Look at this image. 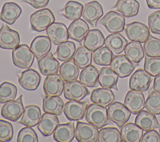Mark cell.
Returning <instances> with one entry per match:
<instances>
[{
    "mask_svg": "<svg viewBox=\"0 0 160 142\" xmlns=\"http://www.w3.org/2000/svg\"><path fill=\"white\" fill-rule=\"evenodd\" d=\"M34 56L30 48L26 44H19L12 52L14 64L22 69H28L32 66Z\"/></svg>",
    "mask_w": 160,
    "mask_h": 142,
    "instance_id": "obj_2",
    "label": "cell"
},
{
    "mask_svg": "<svg viewBox=\"0 0 160 142\" xmlns=\"http://www.w3.org/2000/svg\"><path fill=\"white\" fill-rule=\"evenodd\" d=\"M51 48V41L48 36H36L31 42L30 49L37 60L49 53Z\"/></svg>",
    "mask_w": 160,
    "mask_h": 142,
    "instance_id": "obj_20",
    "label": "cell"
},
{
    "mask_svg": "<svg viewBox=\"0 0 160 142\" xmlns=\"http://www.w3.org/2000/svg\"><path fill=\"white\" fill-rule=\"evenodd\" d=\"M85 119L98 129L111 123L108 116V109L96 103L90 104L88 106Z\"/></svg>",
    "mask_w": 160,
    "mask_h": 142,
    "instance_id": "obj_1",
    "label": "cell"
},
{
    "mask_svg": "<svg viewBox=\"0 0 160 142\" xmlns=\"http://www.w3.org/2000/svg\"><path fill=\"white\" fill-rule=\"evenodd\" d=\"M138 65L131 62L124 54L114 56L110 64L111 68L121 78L129 76Z\"/></svg>",
    "mask_w": 160,
    "mask_h": 142,
    "instance_id": "obj_10",
    "label": "cell"
},
{
    "mask_svg": "<svg viewBox=\"0 0 160 142\" xmlns=\"http://www.w3.org/2000/svg\"><path fill=\"white\" fill-rule=\"evenodd\" d=\"M92 51L84 46H79L76 50L72 60L79 69H84L92 62Z\"/></svg>",
    "mask_w": 160,
    "mask_h": 142,
    "instance_id": "obj_39",
    "label": "cell"
},
{
    "mask_svg": "<svg viewBox=\"0 0 160 142\" xmlns=\"http://www.w3.org/2000/svg\"><path fill=\"white\" fill-rule=\"evenodd\" d=\"M18 142H37L38 138L35 131L31 127L26 126L22 128L19 132Z\"/></svg>",
    "mask_w": 160,
    "mask_h": 142,
    "instance_id": "obj_46",
    "label": "cell"
},
{
    "mask_svg": "<svg viewBox=\"0 0 160 142\" xmlns=\"http://www.w3.org/2000/svg\"><path fill=\"white\" fill-rule=\"evenodd\" d=\"M141 142H160V134L154 129L146 131L142 134Z\"/></svg>",
    "mask_w": 160,
    "mask_h": 142,
    "instance_id": "obj_49",
    "label": "cell"
},
{
    "mask_svg": "<svg viewBox=\"0 0 160 142\" xmlns=\"http://www.w3.org/2000/svg\"><path fill=\"white\" fill-rule=\"evenodd\" d=\"M98 141L99 142H121V133L119 130L113 127L104 128L99 131Z\"/></svg>",
    "mask_w": 160,
    "mask_h": 142,
    "instance_id": "obj_42",
    "label": "cell"
},
{
    "mask_svg": "<svg viewBox=\"0 0 160 142\" xmlns=\"http://www.w3.org/2000/svg\"><path fill=\"white\" fill-rule=\"evenodd\" d=\"M64 102L59 96H47L42 99V110L45 113L60 115L64 109Z\"/></svg>",
    "mask_w": 160,
    "mask_h": 142,
    "instance_id": "obj_33",
    "label": "cell"
},
{
    "mask_svg": "<svg viewBox=\"0 0 160 142\" xmlns=\"http://www.w3.org/2000/svg\"><path fill=\"white\" fill-rule=\"evenodd\" d=\"M144 69L151 76L160 74V57L145 56Z\"/></svg>",
    "mask_w": 160,
    "mask_h": 142,
    "instance_id": "obj_45",
    "label": "cell"
},
{
    "mask_svg": "<svg viewBox=\"0 0 160 142\" xmlns=\"http://www.w3.org/2000/svg\"><path fill=\"white\" fill-rule=\"evenodd\" d=\"M41 77L39 73L34 69H28L21 73L19 77L20 86L26 90L34 91L39 86Z\"/></svg>",
    "mask_w": 160,
    "mask_h": 142,
    "instance_id": "obj_17",
    "label": "cell"
},
{
    "mask_svg": "<svg viewBox=\"0 0 160 142\" xmlns=\"http://www.w3.org/2000/svg\"><path fill=\"white\" fill-rule=\"evenodd\" d=\"M118 75L109 67H103L99 72L98 82L99 85L105 88L114 89L118 90L117 83Z\"/></svg>",
    "mask_w": 160,
    "mask_h": 142,
    "instance_id": "obj_27",
    "label": "cell"
},
{
    "mask_svg": "<svg viewBox=\"0 0 160 142\" xmlns=\"http://www.w3.org/2000/svg\"><path fill=\"white\" fill-rule=\"evenodd\" d=\"M75 136V128L72 121L60 124L53 133V138L58 142H70Z\"/></svg>",
    "mask_w": 160,
    "mask_h": 142,
    "instance_id": "obj_28",
    "label": "cell"
},
{
    "mask_svg": "<svg viewBox=\"0 0 160 142\" xmlns=\"http://www.w3.org/2000/svg\"><path fill=\"white\" fill-rule=\"evenodd\" d=\"M59 124V121L57 115L45 113L38 124V128L44 136H49L54 133Z\"/></svg>",
    "mask_w": 160,
    "mask_h": 142,
    "instance_id": "obj_24",
    "label": "cell"
},
{
    "mask_svg": "<svg viewBox=\"0 0 160 142\" xmlns=\"http://www.w3.org/2000/svg\"><path fill=\"white\" fill-rule=\"evenodd\" d=\"M17 87L9 82H4L0 84V103H5L14 100L17 95Z\"/></svg>",
    "mask_w": 160,
    "mask_h": 142,
    "instance_id": "obj_43",
    "label": "cell"
},
{
    "mask_svg": "<svg viewBox=\"0 0 160 142\" xmlns=\"http://www.w3.org/2000/svg\"><path fill=\"white\" fill-rule=\"evenodd\" d=\"M124 104L132 114H136L145 106L144 96L141 91H129L125 96Z\"/></svg>",
    "mask_w": 160,
    "mask_h": 142,
    "instance_id": "obj_15",
    "label": "cell"
},
{
    "mask_svg": "<svg viewBox=\"0 0 160 142\" xmlns=\"http://www.w3.org/2000/svg\"><path fill=\"white\" fill-rule=\"evenodd\" d=\"M114 57V54L108 47L102 46L94 51L92 59L96 64L108 66L110 65Z\"/></svg>",
    "mask_w": 160,
    "mask_h": 142,
    "instance_id": "obj_40",
    "label": "cell"
},
{
    "mask_svg": "<svg viewBox=\"0 0 160 142\" xmlns=\"http://www.w3.org/2000/svg\"><path fill=\"white\" fill-rule=\"evenodd\" d=\"M63 92L66 99L76 101H81L89 94L86 86L77 80L64 83Z\"/></svg>",
    "mask_w": 160,
    "mask_h": 142,
    "instance_id": "obj_9",
    "label": "cell"
},
{
    "mask_svg": "<svg viewBox=\"0 0 160 142\" xmlns=\"http://www.w3.org/2000/svg\"><path fill=\"white\" fill-rule=\"evenodd\" d=\"M99 131L92 124L78 121L75 128V137L79 142H96Z\"/></svg>",
    "mask_w": 160,
    "mask_h": 142,
    "instance_id": "obj_6",
    "label": "cell"
},
{
    "mask_svg": "<svg viewBox=\"0 0 160 142\" xmlns=\"http://www.w3.org/2000/svg\"><path fill=\"white\" fill-rule=\"evenodd\" d=\"M59 74L66 82L75 81L79 74V68L73 60L64 61L59 67Z\"/></svg>",
    "mask_w": 160,
    "mask_h": 142,
    "instance_id": "obj_36",
    "label": "cell"
},
{
    "mask_svg": "<svg viewBox=\"0 0 160 142\" xmlns=\"http://www.w3.org/2000/svg\"><path fill=\"white\" fill-rule=\"evenodd\" d=\"M54 21V16L48 8L38 10L32 13L30 17L31 28L38 32L47 29Z\"/></svg>",
    "mask_w": 160,
    "mask_h": 142,
    "instance_id": "obj_3",
    "label": "cell"
},
{
    "mask_svg": "<svg viewBox=\"0 0 160 142\" xmlns=\"http://www.w3.org/2000/svg\"><path fill=\"white\" fill-rule=\"evenodd\" d=\"M152 88L155 91L160 93V74L155 76L154 84Z\"/></svg>",
    "mask_w": 160,
    "mask_h": 142,
    "instance_id": "obj_52",
    "label": "cell"
},
{
    "mask_svg": "<svg viewBox=\"0 0 160 142\" xmlns=\"http://www.w3.org/2000/svg\"><path fill=\"white\" fill-rule=\"evenodd\" d=\"M88 104L86 102L70 100L64 106V113L69 120L78 121L82 119L86 114Z\"/></svg>",
    "mask_w": 160,
    "mask_h": 142,
    "instance_id": "obj_13",
    "label": "cell"
},
{
    "mask_svg": "<svg viewBox=\"0 0 160 142\" xmlns=\"http://www.w3.org/2000/svg\"><path fill=\"white\" fill-rule=\"evenodd\" d=\"M103 15L102 6L96 1L86 3L82 10V18L93 27L96 26L97 22Z\"/></svg>",
    "mask_w": 160,
    "mask_h": 142,
    "instance_id": "obj_16",
    "label": "cell"
},
{
    "mask_svg": "<svg viewBox=\"0 0 160 142\" xmlns=\"http://www.w3.org/2000/svg\"><path fill=\"white\" fill-rule=\"evenodd\" d=\"M146 110L154 114H160V93L150 88L145 102Z\"/></svg>",
    "mask_w": 160,
    "mask_h": 142,
    "instance_id": "obj_41",
    "label": "cell"
},
{
    "mask_svg": "<svg viewBox=\"0 0 160 142\" xmlns=\"http://www.w3.org/2000/svg\"><path fill=\"white\" fill-rule=\"evenodd\" d=\"M41 118V109L36 105H28L24 107L22 116L18 123L26 126L32 127L38 124Z\"/></svg>",
    "mask_w": 160,
    "mask_h": 142,
    "instance_id": "obj_25",
    "label": "cell"
},
{
    "mask_svg": "<svg viewBox=\"0 0 160 142\" xmlns=\"http://www.w3.org/2000/svg\"><path fill=\"white\" fill-rule=\"evenodd\" d=\"M125 32L128 38L132 41L144 43L149 36V29L144 24L134 21L126 24Z\"/></svg>",
    "mask_w": 160,
    "mask_h": 142,
    "instance_id": "obj_8",
    "label": "cell"
},
{
    "mask_svg": "<svg viewBox=\"0 0 160 142\" xmlns=\"http://www.w3.org/2000/svg\"><path fill=\"white\" fill-rule=\"evenodd\" d=\"M115 96L112 91L109 88H97L94 89L91 95V101L100 106H109L114 100Z\"/></svg>",
    "mask_w": 160,
    "mask_h": 142,
    "instance_id": "obj_29",
    "label": "cell"
},
{
    "mask_svg": "<svg viewBox=\"0 0 160 142\" xmlns=\"http://www.w3.org/2000/svg\"><path fill=\"white\" fill-rule=\"evenodd\" d=\"M135 124L145 131L160 127L155 114L145 110H141L138 113L135 118Z\"/></svg>",
    "mask_w": 160,
    "mask_h": 142,
    "instance_id": "obj_23",
    "label": "cell"
},
{
    "mask_svg": "<svg viewBox=\"0 0 160 142\" xmlns=\"http://www.w3.org/2000/svg\"><path fill=\"white\" fill-rule=\"evenodd\" d=\"M143 49L148 56L160 57V39L149 34L144 42Z\"/></svg>",
    "mask_w": 160,
    "mask_h": 142,
    "instance_id": "obj_44",
    "label": "cell"
},
{
    "mask_svg": "<svg viewBox=\"0 0 160 142\" xmlns=\"http://www.w3.org/2000/svg\"><path fill=\"white\" fill-rule=\"evenodd\" d=\"M48 36L55 45L67 41L69 38L66 25L62 23H53L46 29Z\"/></svg>",
    "mask_w": 160,
    "mask_h": 142,
    "instance_id": "obj_18",
    "label": "cell"
},
{
    "mask_svg": "<svg viewBox=\"0 0 160 142\" xmlns=\"http://www.w3.org/2000/svg\"><path fill=\"white\" fill-rule=\"evenodd\" d=\"M99 71L93 65H89L82 69L79 74V81L89 88L98 87Z\"/></svg>",
    "mask_w": 160,
    "mask_h": 142,
    "instance_id": "obj_32",
    "label": "cell"
},
{
    "mask_svg": "<svg viewBox=\"0 0 160 142\" xmlns=\"http://www.w3.org/2000/svg\"><path fill=\"white\" fill-rule=\"evenodd\" d=\"M104 37L99 29H94L89 30L83 39V46L94 52L96 50L102 47L104 44Z\"/></svg>",
    "mask_w": 160,
    "mask_h": 142,
    "instance_id": "obj_26",
    "label": "cell"
},
{
    "mask_svg": "<svg viewBox=\"0 0 160 142\" xmlns=\"http://www.w3.org/2000/svg\"><path fill=\"white\" fill-rule=\"evenodd\" d=\"M142 134V129L132 123L124 124L121 129V138L124 142H139Z\"/></svg>",
    "mask_w": 160,
    "mask_h": 142,
    "instance_id": "obj_30",
    "label": "cell"
},
{
    "mask_svg": "<svg viewBox=\"0 0 160 142\" xmlns=\"http://www.w3.org/2000/svg\"><path fill=\"white\" fill-rule=\"evenodd\" d=\"M98 23L103 25L109 33H119L124 29L125 18L121 13L111 11L99 20Z\"/></svg>",
    "mask_w": 160,
    "mask_h": 142,
    "instance_id": "obj_5",
    "label": "cell"
},
{
    "mask_svg": "<svg viewBox=\"0 0 160 142\" xmlns=\"http://www.w3.org/2000/svg\"><path fill=\"white\" fill-rule=\"evenodd\" d=\"M38 66L41 73L45 76L57 74L60 67L59 63L51 52L39 59Z\"/></svg>",
    "mask_w": 160,
    "mask_h": 142,
    "instance_id": "obj_19",
    "label": "cell"
},
{
    "mask_svg": "<svg viewBox=\"0 0 160 142\" xmlns=\"http://www.w3.org/2000/svg\"><path fill=\"white\" fill-rule=\"evenodd\" d=\"M89 29L87 23L82 19L79 18L72 21L68 28L69 38L81 44L84 38L89 31Z\"/></svg>",
    "mask_w": 160,
    "mask_h": 142,
    "instance_id": "obj_21",
    "label": "cell"
},
{
    "mask_svg": "<svg viewBox=\"0 0 160 142\" xmlns=\"http://www.w3.org/2000/svg\"><path fill=\"white\" fill-rule=\"evenodd\" d=\"M83 6L79 2L69 1L65 4L64 8L59 11V13L70 21L78 19L82 16Z\"/></svg>",
    "mask_w": 160,
    "mask_h": 142,
    "instance_id": "obj_37",
    "label": "cell"
},
{
    "mask_svg": "<svg viewBox=\"0 0 160 142\" xmlns=\"http://www.w3.org/2000/svg\"><path fill=\"white\" fill-rule=\"evenodd\" d=\"M76 52L75 44L70 41L62 42L58 45L54 56L61 61L70 60Z\"/></svg>",
    "mask_w": 160,
    "mask_h": 142,
    "instance_id": "obj_38",
    "label": "cell"
},
{
    "mask_svg": "<svg viewBox=\"0 0 160 142\" xmlns=\"http://www.w3.org/2000/svg\"><path fill=\"white\" fill-rule=\"evenodd\" d=\"M125 55L132 63L138 64L143 59L144 53L141 44L139 42L132 41L126 45L124 49Z\"/></svg>",
    "mask_w": 160,
    "mask_h": 142,
    "instance_id": "obj_35",
    "label": "cell"
},
{
    "mask_svg": "<svg viewBox=\"0 0 160 142\" xmlns=\"http://www.w3.org/2000/svg\"><path fill=\"white\" fill-rule=\"evenodd\" d=\"M159 134H160V127H159Z\"/></svg>",
    "mask_w": 160,
    "mask_h": 142,
    "instance_id": "obj_53",
    "label": "cell"
},
{
    "mask_svg": "<svg viewBox=\"0 0 160 142\" xmlns=\"http://www.w3.org/2000/svg\"><path fill=\"white\" fill-rule=\"evenodd\" d=\"M148 26L152 33L160 34V11L154 12L148 16Z\"/></svg>",
    "mask_w": 160,
    "mask_h": 142,
    "instance_id": "obj_48",
    "label": "cell"
},
{
    "mask_svg": "<svg viewBox=\"0 0 160 142\" xmlns=\"http://www.w3.org/2000/svg\"><path fill=\"white\" fill-rule=\"evenodd\" d=\"M20 43L19 33L11 29L7 24H2L0 29V48L14 49Z\"/></svg>",
    "mask_w": 160,
    "mask_h": 142,
    "instance_id": "obj_14",
    "label": "cell"
},
{
    "mask_svg": "<svg viewBox=\"0 0 160 142\" xmlns=\"http://www.w3.org/2000/svg\"><path fill=\"white\" fill-rule=\"evenodd\" d=\"M105 45L114 54L121 53L128 44V41L119 33L108 35L105 39Z\"/></svg>",
    "mask_w": 160,
    "mask_h": 142,
    "instance_id": "obj_31",
    "label": "cell"
},
{
    "mask_svg": "<svg viewBox=\"0 0 160 142\" xmlns=\"http://www.w3.org/2000/svg\"><path fill=\"white\" fill-rule=\"evenodd\" d=\"M22 99V94H21L18 99L5 103L1 108V116L12 121H18L24 109Z\"/></svg>",
    "mask_w": 160,
    "mask_h": 142,
    "instance_id": "obj_7",
    "label": "cell"
},
{
    "mask_svg": "<svg viewBox=\"0 0 160 142\" xmlns=\"http://www.w3.org/2000/svg\"><path fill=\"white\" fill-rule=\"evenodd\" d=\"M22 13L21 8L16 3L6 2L0 13V19L8 24H12Z\"/></svg>",
    "mask_w": 160,
    "mask_h": 142,
    "instance_id": "obj_22",
    "label": "cell"
},
{
    "mask_svg": "<svg viewBox=\"0 0 160 142\" xmlns=\"http://www.w3.org/2000/svg\"><path fill=\"white\" fill-rule=\"evenodd\" d=\"M64 81L61 75L57 74L48 75L43 84V90L47 96H59L64 86Z\"/></svg>",
    "mask_w": 160,
    "mask_h": 142,
    "instance_id": "obj_11",
    "label": "cell"
},
{
    "mask_svg": "<svg viewBox=\"0 0 160 142\" xmlns=\"http://www.w3.org/2000/svg\"><path fill=\"white\" fill-rule=\"evenodd\" d=\"M152 81L151 76L144 69L136 70L129 79V88L131 90L144 92L147 91Z\"/></svg>",
    "mask_w": 160,
    "mask_h": 142,
    "instance_id": "obj_12",
    "label": "cell"
},
{
    "mask_svg": "<svg viewBox=\"0 0 160 142\" xmlns=\"http://www.w3.org/2000/svg\"><path fill=\"white\" fill-rule=\"evenodd\" d=\"M146 3L150 9H160V0H146Z\"/></svg>",
    "mask_w": 160,
    "mask_h": 142,
    "instance_id": "obj_51",
    "label": "cell"
},
{
    "mask_svg": "<svg viewBox=\"0 0 160 142\" xmlns=\"http://www.w3.org/2000/svg\"><path fill=\"white\" fill-rule=\"evenodd\" d=\"M13 133V127L9 122L0 119V142L10 141Z\"/></svg>",
    "mask_w": 160,
    "mask_h": 142,
    "instance_id": "obj_47",
    "label": "cell"
},
{
    "mask_svg": "<svg viewBox=\"0 0 160 142\" xmlns=\"http://www.w3.org/2000/svg\"><path fill=\"white\" fill-rule=\"evenodd\" d=\"M21 1L30 4L35 9H40L46 7L49 0H21Z\"/></svg>",
    "mask_w": 160,
    "mask_h": 142,
    "instance_id": "obj_50",
    "label": "cell"
},
{
    "mask_svg": "<svg viewBox=\"0 0 160 142\" xmlns=\"http://www.w3.org/2000/svg\"><path fill=\"white\" fill-rule=\"evenodd\" d=\"M114 8L126 18H131L138 14L139 3L136 0H118Z\"/></svg>",
    "mask_w": 160,
    "mask_h": 142,
    "instance_id": "obj_34",
    "label": "cell"
},
{
    "mask_svg": "<svg viewBox=\"0 0 160 142\" xmlns=\"http://www.w3.org/2000/svg\"><path fill=\"white\" fill-rule=\"evenodd\" d=\"M131 113L124 104L118 101L111 103L108 108V116L109 120L114 123L119 128H122L129 120Z\"/></svg>",
    "mask_w": 160,
    "mask_h": 142,
    "instance_id": "obj_4",
    "label": "cell"
}]
</instances>
